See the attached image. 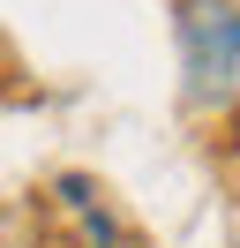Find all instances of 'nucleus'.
<instances>
[{
  "label": "nucleus",
  "instance_id": "nucleus-1",
  "mask_svg": "<svg viewBox=\"0 0 240 248\" xmlns=\"http://www.w3.org/2000/svg\"><path fill=\"white\" fill-rule=\"evenodd\" d=\"M173 38H180L188 106L203 113L240 106V0H173Z\"/></svg>",
  "mask_w": 240,
  "mask_h": 248
}]
</instances>
